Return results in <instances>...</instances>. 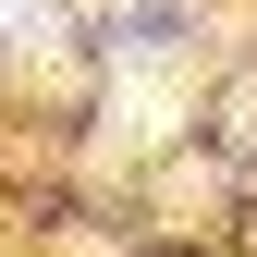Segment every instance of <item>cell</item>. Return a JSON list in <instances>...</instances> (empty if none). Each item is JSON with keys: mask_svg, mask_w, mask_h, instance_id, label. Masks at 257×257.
Masks as SVG:
<instances>
[{"mask_svg": "<svg viewBox=\"0 0 257 257\" xmlns=\"http://www.w3.org/2000/svg\"><path fill=\"white\" fill-rule=\"evenodd\" d=\"M49 37H61L49 0H0V61H13V49H49Z\"/></svg>", "mask_w": 257, "mask_h": 257, "instance_id": "1", "label": "cell"}, {"mask_svg": "<svg viewBox=\"0 0 257 257\" xmlns=\"http://www.w3.org/2000/svg\"><path fill=\"white\" fill-rule=\"evenodd\" d=\"M233 135H245V159H257V86H245V98H233Z\"/></svg>", "mask_w": 257, "mask_h": 257, "instance_id": "2", "label": "cell"}]
</instances>
